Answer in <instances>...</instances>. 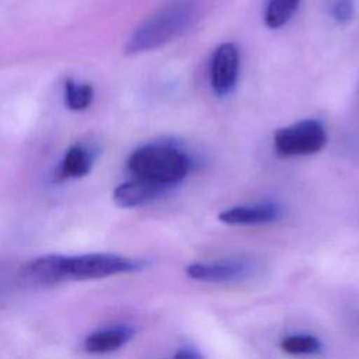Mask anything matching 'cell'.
Wrapping results in <instances>:
<instances>
[{
  "label": "cell",
  "instance_id": "obj_11",
  "mask_svg": "<svg viewBox=\"0 0 359 359\" xmlns=\"http://www.w3.org/2000/svg\"><path fill=\"white\" fill-rule=\"evenodd\" d=\"M133 337V330L126 325L109 327L90 334L84 341V349L90 353H107L119 349Z\"/></svg>",
  "mask_w": 359,
  "mask_h": 359
},
{
  "label": "cell",
  "instance_id": "obj_10",
  "mask_svg": "<svg viewBox=\"0 0 359 359\" xmlns=\"http://www.w3.org/2000/svg\"><path fill=\"white\" fill-rule=\"evenodd\" d=\"M165 191L147 184L142 180L130 177L128 181L119 184L114 189V202L121 208H135L149 203L163 195Z\"/></svg>",
  "mask_w": 359,
  "mask_h": 359
},
{
  "label": "cell",
  "instance_id": "obj_5",
  "mask_svg": "<svg viewBox=\"0 0 359 359\" xmlns=\"http://www.w3.org/2000/svg\"><path fill=\"white\" fill-rule=\"evenodd\" d=\"M255 271V265L247 259H220L210 262H192L185 268L188 278L212 282L224 283L243 280L250 278Z\"/></svg>",
  "mask_w": 359,
  "mask_h": 359
},
{
  "label": "cell",
  "instance_id": "obj_9",
  "mask_svg": "<svg viewBox=\"0 0 359 359\" xmlns=\"http://www.w3.org/2000/svg\"><path fill=\"white\" fill-rule=\"evenodd\" d=\"M97 157V149L94 150L86 144L72 146L60 160L59 167L55 171L53 181L60 182L73 178H81L91 171L94 158Z\"/></svg>",
  "mask_w": 359,
  "mask_h": 359
},
{
  "label": "cell",
  "instance_id": "obj_6",
  "mask_svg": "<svg viewBox=\"0 0 359 359\" xmlns=\"http://www.w3.org/2000/svg\"><path fill=\"white\" fill-rule=\"evenodd\" d=\"M240 56L238 49L231 42L220 43L212 56L210 63V84L216 95H229L238 79Z\"/></svg>",
  "mask_w": 359,
  "mask_h": 359
},
{
  "label": "cell",
  "instance_id": "obj_8",
  "mask_svg": "<svg viewBox=\"0 0 359 359\" xmlns=\"http://www.w3.org/2000/svg\"><path fill=\"white\" fill-rule=\"evenodd\" d=\"M282 216V208L275 202H258L237 205L219 213V220L231 226H251L276 222Z\"/></svg>",
  "mask_w": 359,
  "mask_h": 359
},
{
  "label": "cell",
  "instance_id": "obj_2",
  "mask_svg": "<svg viewBox=\"0 0 359 359\" xmlns=\"http://www.w3.org/2000/svg\"><path fill=\"white\" fill-rule=\"evenodd\" d=\"M195 6L188 0H174L144 18L129 35L125 53L136 55L157 49L180 36L192 24Z\"/></svg>",
  "mask_w": 359,
  "mask_h": 359
},
{
  "label": "cell",
  "instance_id": "obj_14",
  "mask_svg": "<svg viewBox=\"0 0 359 359\" xmlns=\"http://www.w3.org/2000/svg\"><path fill=\"white\" fill-rule=\"evenodd\" d=\"M280 348L289 355H314L321 351V342L314 335L296 334L283 338Z\"/></svg>",
  "mask_w": 359,
  "mask_h": 359
},
{
  "label": "cell",
  "instance_id": "obj_12",
  "mask_svg": "<svg viewBox=\"0 0 359 359\" xmlns=\"http://www.w3.org/2000/svg\"><path fill=\"white\" fill-rule=\"evenodd\" d=\"M300 0H268L265 7V25L271 29L283 27L297 11Z\"/></svg>",
  "mask_w": 359,
  "mask_h": 359
},
{
  "label": "cell",
  "instance_id": "obj_4",
  "mask_svg": "<svg viewBox=\"0 0 359 359\" xmlns=\"http://www.w3.org/2000/svg\"><path fill=\"white\" fill-rule=\"evenodd\" d=\"M143 266L139 259L128 258L118 254L108 252H91L67 259V276L69 280H87V279H104L118 273H126L137 271Z\"/></svg>",
  "mask_w": 359,
  "mask_h": 359
},
{
  "label": "cell",
  "instance_id": "obj_3",
  "mask_svg": "<svg viewBox=\"0 0 359 359\" xmlns=\"http://www.w3.org/2000/svg\"><path fill=\"white\" fill-rule=\"evenodd\" d=\"M327 143V132L321 122L303 119L278 129L273 149L279 157H299L318 153Z\"/></svg>",
  "mask_w": 359,
  "mask_h": 359
},
{
  "label": "cell",
  "instance_id": "obj_16",
  "mask_svg": "<svg viewBox=\"0 0 359 359\" xmlns=\"http://www.w3.org/2000/svg\"><path fill=\"white\" fill-rule=\"evenodd\" d=\"M174 359H203L202 355L192 348H181L175 352Z\"/></svg>",
  "mask_w": 359,
  "mask_h": 359
},
{
  "label": "cell",
  "instance_id": "obj_7",
  "mask_svg": "<svg viewBox=\"0 0 359 359\" xmlns=\"http://www.w3.org/2000/svg\"><path fill=\"white\" fill-rule=\"evenodd\" d=\"M67 259L69 257L57 254L38 257L21 266V278L34 286H50L69 280Z\"/></svg>",
  "mask_w": 359,
  "mask_h": 359
},
{
  "label": "cell",
  "instance_id": "obj_15",
  "mask_svg": "<svg viewBox=\"0 0 359 359\" xmlns=\"http://www.w3.org/2000/svg\"><path fill=\"white\" fill-rule=\"evenodd\" d=\"M331 13H332V17L337 22H339V24L349 22L353 17V13H355L353 1L352 0H337L332 4Z\"/></svg>",
  "mask_w": 359,
  "mask_h": 359
},
{
  "label": "cell",
  "instance_id": "obj_1",
  "mask_svg": "<svg viewBox=\"0 0 359 359\" xmlns=\"http://www.w3.org/2000/svg\"><path fill=\"white\" fill-rule=\"evenodd\" d=\"M126 167L133 178L167 192L188 175L191 160L178 146L167 142H154L132 151Z\"/></svg>",
  "mask_w": 359,
  "mask_h": 359
},
{
  "label": "cell",
  "instance_id": "obj_13",
  "mask_svg": "<svg viewBox=\"0 0 359 359\" xmlns=\"http://www.w3.org/2000/svg\"><path fill=\"white\" fill-rule=\"evenodd\" d=\"M65 104L72 111H83L87 109L94 97V90L90 84L86 83H77L72 79H67L65 81Z\"/></svg>",
  "mask_w": 359,
  "mask_h": 359
}]
</instances>
